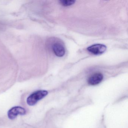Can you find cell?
Returning <instances> with one entry per match:
<instances>
[{
    "instance_id": "5",
    "label": "cell",
    "mask_w": 128,
    "mask_h": 128,
    "mask_svg": "<svg viewBox=\"0 0 128 128\" xmlns=\"http://www.w3.org/2000/svg\"><path fill=\"white\" fill-rule=\"evenodd\" d=\"M103 76L102 73H96L89 78L88 83L92 85H96L98 84L102 81Z\"/></svg>"
},
{
    "instance_id": "6",
    "label": "cell",
    "mask_w": 128,
    "mask_h": 128,
    "mask_svg": "<svg viewBox=\"0 0 128 128\" xmlns=\"http://www.w3.org/2000/svg\"><path fill=\"white\" fill-rule=\"evenodd\" d=\"M60 4L62 6H72L73 5L75 2V0H60Z\"/></svg>"
},
{
    "instance_id": "1",
    "label": "cell",
    "mask_w": 128,
    "mask_h": 128,
    "mask_svg": "<svg viewBox=\"0 0 128 128\" xmlns=\"http://www.w3.org/2000/svg\"><path fill=\"white\" fill-rule=\"evenodd\" d=\"M48 94V92L46 90H39L36 91L28 97L27 103L30 106L34 105L39 101L45 97Z\"/></svg>"
},
{
    "instance_id": "3",
    "label": "cell",
    "mask_w": 128,
    "mask_h": 128,
    "mask_svg": "<svg viewBox=\"0 0 128 128\" xmlns=\"http://www.w3.org/2000/svg\"><path fill=\"white\" fill-rule=\"evenodd\" d=\"M107 49L106 46L102 44H96L87 48V50L95 55L102 54L104 53Z\"/></svg>"
},
{
    "instance_id": "2",
    "label": "cell",
    "mask_w": 128,
    "mask_h": 128,
    "mask_svg": "<svg viewBox=\"0 0 128 128\" xmlns=\"http://www.w3.org/2000/svg\"><path fill=\"white\" fill-rule=\"evenodd\" d=\"M26 110L22 107L16 106L12 108L8 112V116L11 120H14L18 115H24L26 114Z\"/></svg>"
},
{
    "instance_id": "4",
    "label": "cell",
    "mask_w": 128,
    "mask_h": 128,
    "mask_svg": "<svg viewBox=\"0 0 128 128\" xmlns=\"http://www.w3.org/2000/svg\"><path fill=\"white\" fill-rule=\"evenodd\" d=\"M52 49L54 54L58 57H62L65 54V48L60 43H54L52 46Z\"/></svg>"
}]
</instances>
